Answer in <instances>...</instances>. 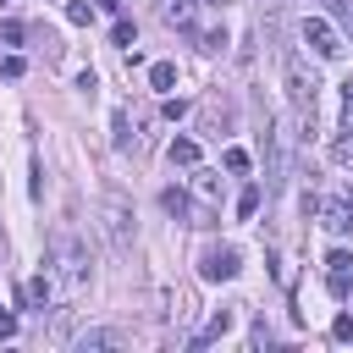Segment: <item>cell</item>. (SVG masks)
<instances>
[{"instance_id": "6da1fadb", "label": "cell", "mask_w": 353, "mask_h": 353, "mask_svg": "<svg viewBox=\"0 0 353 353\" xmlns=\"http://www.w3.org/2000/svg\"><path fill=\"white\" fill-rule=\"evenodd\" d=\"M44 265H50L61 298H77V292H83V281H88V248L77 243V232L55 226V232H50V254H44Z\"/></svg>"}, {"instance_id": "7a4b0ae2", "label": "cell", "mask_w": 353, "mask_h": 353, "mask_svg": "<svg viewBox=\"0 0 353 353\" xmlns=\"http://www.w3.org/2000/svg\"><path fill=\"white\" fill-rule=\"evenodd\" d=\"M276 66H281V77H287V94H292V110H298V121H303V132L314 127V99H320V77L292 55V44H281L276 50Z\"/></svg>"}, {"instance_id": "3957f363", "label": "cell", "mask_w": 353, "mask_h": 353, "mask_svg": "<svg viewBox=\"0 0 353 353\" xmlns=\"http://www.w3.org/2000/svg\"><path fill=\"white\" fill-rule=\"evenodd\" d=\"M160 204H165V215H176L182 226H199V232H210V226L221 221V215H215L210 204H193V199H188L182 188H165V193H160Z\"/></svg>"}, {"instance_id": "277c9868", "label": "cell", "mask_w": 353, "mask_h": 353, "mask_svg": "<svg viewBox=\"0 0 353 353\" xmlns=\"http://www.w3.org/2000/svg\"><path fill=\"white\" fill-rule=\"evenodd\" d=\"M232 121H237V110H232V99L215 88V94L199 105V127H204L210 138H226V132H232Z\"/></svg>"}, {"instance_id": "5b68a950", "label": "cell", "mask_w": 353, "mask_h": 353, "mask_svg": "<svg viewBox=\"0 0 353 353\" xmlns=\"http://www.w3.org/2000/svg\"><path fill=\"white\" fill-rule=\"evenodd\" d=\"M105 232H110V248H116V254H132V210H127L116 193L105 199Z\"/></svg>"}, {"instance_id": "8992f818", "label": "cell", "mask_w": 353, "mask_h": 353, "mask_svg": "<svg viewBox=\"0 0 353 353\" xmlns=\"http://www.w3.org/2000/svg\"><path fill=\"white\" fill-rule=\"evenodd\" d=\"M259 154H265V188L276 193L281 182H287V160H281V132L265 121V132H259Z\"/></svg>"}, {"instance_id": "52a82bcc", "label": "cell", "mask_w": 353, "mask_h": 353, "mask_svg": "<svg viewBox=\"0 0 353 353\" xmlns=\"http://www.w3.org/2000/svg\"><path fill=\"white\" fill-rule=\"evenodd\" d=\"M199 276H204V281H232V276H237V248L210 243V248L199 254Z\"/></svg>"}, {"instance_id": "ba28073f", "label": "cell", "mask_w": 353, "mask_h": 353, "mask_svg": "<svg viewBox=\"0 0 353 353\" xmlns=\"http://www.w3.org/2000/svg\"><path fill=\"white\" fill-rule=\"evenodd\" d=\"M298 33H303V44H309L314 55H342V33H336L325 17H303V28H298Z\"/></svg>"}, {"instance_id": "9c48e42d", "label": "cell", "mask_w": 353, "mask_h": 353, "mask_svg": "<svg viewBox=\"0 0 353 353\" xmlns=\"http://www.w3.org/2000/svg\"><path fill=\"white\" fill-rule=\"evenodd\" d=\"M320 226H325L331 237H347V232H353V204H347L342 193L325 199V204H320Z\"/></svg>"}, {"instance_id": "30bf717a", "label": "cell", "mask_w": 353, "mask_h": 353, "mask_svg": "<svg viewBox=\"0 0 353 353\" xmlns=\"http://www.w3.org/2000/svg\"><path fill=\"white\" fill-rule=\"evenodd\" d=\"M22 298H28V303H33V309H50V303H55V298H61V287H55V276H50V270H44V276H33V281H28V287H22Z\"/></svg>"}, {"instance_id": "8fae6325", "label": "cell", "mask_w": 353, "mask_h": 353, "mask_svg": "<svg viewBox=\"0 0 353 353\" xmlns=\"http://www.w3.org/2000/svg\"><path fill=\"white\" fill-rule=\"evenodd\" d=\"M165 22L193 39V33H199V0H171V6H165Z\"/></svg>"}, {"instance_id": "7c38bea8", "label": "cell", "mask_w": 353, "mask_h": 353, "mask_svg": "<svg viewBox=\"0 0 353 353\" xmlns=\"http://www.w3.org/2000/svg\"><path fill=\"white\" fill-rule=\"evenodd\" d=\"M232 320H237L232 309H221V314H210V320H204V331L193 336V347H210V342H221V336L232 331Z\"/></svg>"}, {"instance_id": "4fadbf2b", "label": "cell", "mask_w": 353, "mask_h": 353, "mask_svg": "<svg viewBox=\"0 0 353 353\" xmlns=\"http://www.w3.org/2000/svg\"><path fill=\"white\" fill-rule=\"evenodd\" d=\"M325 287L331 298H353V265H325Z\"/></svg>"}, {"instance_id": "5bb4252c", "label": "cell", "mask_w": 353, "mask_h": 353, "mask_svg": "<svg viewBox=\"0 0 353 353\" xmlns=\"http://www.w3.org/2000/svg\"><path fill=\"white\" fill-rule=\"evenodd\" d=\"M149 88L171 94V88H176V61H154V66H149Z\"/></svg>"}, {"instance_id": "9a60e30c", "label": "cell", "mask_w": 353, "mask_h": 353, "mask_svg": "<svg viewBox=\"0 0 353 353\" xmlns=\"http://www.w3.org/2000/svg\"><path fill=\"white\" fill-rule=\"evenodd\" d=\"M165 154H171V165H188V171L199 165V143H193V138H171Z\"/></svg>"}, {"instance_id": "2e32d148", "label": "cell", "mask_w": 353, "mask_h": 353, "mask_svg": "<svg viewBox=\"0 0 353 353\" xmlns=\"http://www.w3.org/2000/svg\"><path fill=\"white\" fill-rule=\"evenodd\" d=\"M259 199H265V188H259V182H248V188L237 193V221H254V215H259Z\"/></svg>"}, {"instance_id": "e0dca14e", "label": "cell", "mask_w": 353, "mask_h": 353, "mask_svg": "<svg viewBox=\"0 0 353 353\" xmlns=\"http://www.w3.org/2000/svg\"><path fill=\"white\" fill-rule=\"evenodd\" d=\"M221 165H226L232 176H243V171H248L254 160H248V149H237V143H226V149H221Z\"/></svg>"}, {"instance_id": "ac0fdd59", "label": "cell", "mask_w": 353, "mask_h": 353, "mask_svg": "<svg viewBox=\"0 0 353 353\" xmlns=\"http://www.w3.org/2000/svg\"><path fill=\"white\" fill-rule=\"evenodd\" d=\"M193 193H199V199H221V176H215V171H199V165H193Z\"/></svg>"}, {"instance_id": "d6986e66", "label": "cell", "mask_w": 353, "mask_h": 353, "mask_svg": "<svg viewBox=\"0 0 353 353\" xmlns=\"http://www.w3.org/2000/svg\"><path fill=\"white\" fill-rule=\"evenodd\" d=\"M77 347H83V353H88V347H121V331H83Z\"/></svg>"}, {"instance_id": "ffe728a7", "label": "cell", "mask_w": 353, "mask_h": 353, "mask_svg": "<svg viewBox=\"0 0 353 353\" xmlns=\"http://www.w3.org/2000/svg\"><path fill=\"white\" fill-rule=\"evenodd\" d=\"M110 143H116V149H127V143H132V121H127V110H116V116H110Z\"/></svg>"}, {"instance_id": "44dd1931", "label": "cell", "mask_w": 353, "mask_h": 353, "mask_svg": "<svg viewBox=\"0 0 353 353\" xmlns=\"http://www.w3.org/2000/svg\"><path fill=\"white\" fill-rule=\"evenodd\" d=\"M66 22L88 28V22H94V0H66Z\"/></svg>"}, {"instance_id": "7402d4cb", "label": "cell", "mask_w": 353, "mask_h": 353, "mask_svg": "<svg viewBox=\"0 0 353 353\" xmlns=\"http://www.w3.org/2000/svg\"><path fill=\"white\" fill-rule=\"evenodd\" d=\"M320 6L336 17V28H347V33H353V0H320Z\"/></svg>"}, {"instance_id": "603a6c76", "label": "cell", "mask_w": 353, "mask_h": 353, "mask_svg": "<svg viewBox=\"0 0 353 353\" xmlns=\"http://www.w3.org/2000/svg\"><path fill=\"white\" fill-rule=\"evenodd\" d=\"M331 160H336V165H353V127H347V132L331 143Z\"/></svg>"}, {"instance_id": "cb8c5ba5", "label": "cell", "mask_w": 353, "mask_h": 353, "mask_svg": "<svg viewBox=\"0 0 353 353\" xmlns=\"http://www.w3.org/2000/svg\"><path fill=\"white\" fill-rule=\"evenodd\" d=\"M110 39H116V44H127V50H132V39H138V33H132V22H127V17H116V28H110Z\"/></svg>"}, {"instance_id": "d4e9b609", "label": "cell", "mask_w": 353, "mask_h": 353, "mask_svg": "<svg viewBox=\"0 0 353 353\" xmlns=\"http://www.w3.org/2000/svg\"><path fill=\"white\" fill-rule=\"evenodd\" d=\"M331 336H336V342H353V314H336V320H331Z\"/></svg>"}, {"instance_id": "484cf974", "label": "cell", "mask_w": 353, "mask_h": 353, "mask_svg": "<svg viewBox=\"0 0 353 353\" xmlns=\"http://www.w3.org/2000/svg\"><path fill=\"white\" fill-rule=\"evenodd\" d=\"M0 39H6V44H22L28 28H22V22H0Z\"/></svg>"}, {"instance_id": "4316f807", "label": "cell", "mask_w": 353, "mask_h": 353, "mask_svg": "<svg viewBox=\"0 0 353 353\" xmlns=\"http://www.w3.org/2000/svg\"><path fill=\"white\" fill-rule=\"evenodd\" d=\"M0 72H6V77H11V83H17V77H22V72H28V61H22V55H6V61H0Z\"/></svg>"}, {"instance_id": "83f0119b", "label": "cell", "mask_w": 353, "mask_h": 353, "mask_svg": "<svg viewBox=\"0 0 353 353\" xmlns=\"http://www.w3.org/2000/svg\"><path fill=\"white\" fill-rule=\"evenodd\" d=\"M342 121H347V127H353V77H347V83H342Z\"/></svg>"}, {"instance_id": "f1b7e54d", "label": "cell", "mask_w": 353, "mask_h": 353, "mask_svg": "<svg viewBox=\"0 0 353 353\" xmlns=\"http://www.w3.org/2000/svg\"><path fill=\"white\" fill-rule=\"evenodd\" d=\"M160 110H165V121H182V116H188V105H182V99H165Z\"/></svg>"}, {"instance_id": "f546056e", "label": "cell", "mask_w": 353, "mask_h": 353, "mask_svg": "<svg viewBox=\"0 0 353 353\" xmlns=\"http://www.w3.org/2000/svg\"><path fill=\"white\" fill-rule=\"evenodd\" d=\"M11 336H17V320H11V314H0V342H11Z\"/></svg>"}, {"instance_id": "4dcf8cb0", "label": "cell", "mask_w": 353, "mask_h": 353, "mask_svg": "<svg viewBox=\"0 0 353 353\" xmlns=\"http://www.w3.org/2000/svg\"><path fill=\"white\" fill-rule=\"evenodd\" d=\"M342 199H347V204H353V188H342Z\"/></svg>"}, {"instance_id": "1f68e13d", "label": "cell", "mask_w": 353, "mask_h": 353, "mask_svg": "<svg viewBox=\"0 0 353 353\" xmlns=\"http://www.w3.org/2000/svg\"><path fill=\"white\" fill-rule=\"evenodd\" d=\"M0 6H11V0H0Z\"/></svg>"}]
</instances>
